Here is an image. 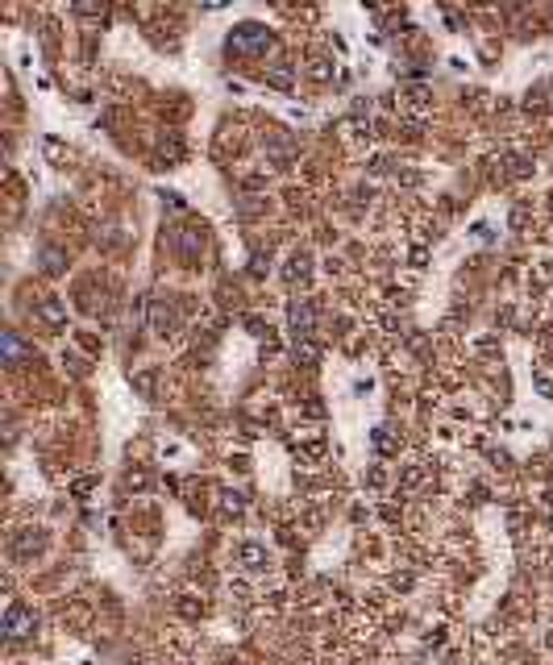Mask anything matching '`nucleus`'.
<instances>
[{
    "mask_svg": "<svg viewBox=\"0 0 553 665\" xmlns=\"http://www.w3.org/2000/svg\"><path fill=\"white\" fill-rule=\"evenodd\" d=\"M270 46H275V38H270V29L258 25V21H245L229 34V54H238V59H258V54H266Z\"/></svg>",
    "mask_w": 553,
    "mask_h": 665,
    "instance_id": "nucleus-1",
    "label": "nucleus"
},
{
    "mask_svg": "<svg viewBox=\"0 0 553 665\" xmlns=\"http://www.w3.org/2000/svg\"><path fill=\"white\" fill-rule=\"evenodd\" d=\"M34 628H38V616L25 603H9L4 607V624H0L4 641H25V636H34Z\"/></svg>",
    "mask_w": 553,
    "mask_h": 665,
    "instance_id": "nucleus-2",
    "label": "nucleus"
},
{
    "mask_svg": "<svg viewBox=\"0 0 553 665\" xmlns=\"http://www.w3.org/2000/svg\"><path fill=\"white\" fill-rule=\"evenodd\" d=\"M50 545V532L46 528H21L17 537H13V557L17 562H34V557H42Z\"/></svg>",
    "mask_w": 553,
    "mask_h": 665,
    "instance_id": "nucleus-3",
    "label": "nucleus"
},
{
    "mask_svg": "<svg viewBox=\"0 0 553 665\" xmlns=\"http://www.w3.org/2000/svg\"><path fill=\"white\" fill-rule=\"evenodd\" d=\"M238 566L245 574H266L270 570V553H266V545H258V541H241L238 545Z\"/></svg>",
    "mask_w": 553,
    "mask_h": 665,
    "instance_id": "nucleus-4",
    "label": "nucleus"
},
{
    "mask_svg": "<svg viewBox=\"0 0 553 665\" xmlns=\"http://www.w3.org/2000/svg\"><path fill=\"white\" fill-rule=\"evenodd\" d=\"M313 325H316V312L308 300H295L291 304V341H308L313 337Z\"/></svg>",
    "mask_w": 553,
    "mask_h": 665,
    "instance_id": "nucleus-5",
    "label": "nucleus"
},
{
    "mask_svg": "<svg viewBox=\"0 0 553 665\" xmlns=\"http://www.w3.org/2000/svg\"><path fill=\"white\" fill-rule=\"evenodd\" d=\"M34 316H38L46 329H63V325H67V304H63L59 295H46V300H38Z\"/></svg>",
    "mask_w": 553,
    "mask_h": 665,
    "instance_id": "nucleus-6",
    "label": "nucleus"
},
{
    "mask_svg": "<svg viewBox=\"0 0 553 665\" xmlns=\"http://www.w3.org/2000/svg\"><path fill=\"white\" fill-rule=\"evenodd\" d=\"M283 275H288L291 287L308 283V275H313V254H308V250H295V254L288 258V270H283Z\"/></svg>",
    "mask_w": 553,
    "mask_h": 665,
    "instance_id": "nucleus-7",
    "label": "nucleus"
},
{
    "mask_svg": "<svg viewBox=\"0 0 553 665\" xmlns=\"http://www.w3.org/2000/svg\"><path fill=\"white\" fill-rule=\"evenodd\" d=\"M204 250V229H196V225H188V229H179V254L192 262L196 254Z\"/></svg>",
    "mask_w": 553,
    "mask_h": 665,
    "instance_id": "nucleus-8",
    "label": "nucleus"
},
{
    "mask_svg": "<svg viewBox=\"0 0 553 665\" xmlns=\"http://www.w3.org/2000/svg\"><path fill=\"white\" fill-rule=\"evenodd\" d=\"M150 329L158 332V337H171V329H175V308L171 304H154V312H150Z\"/></svg>",
    "mask_w": 553,
    "mask_h": 665,
    "instance_id": "nucleus-9",
    "label": "nucleus"
},
{
    "mask_svg": "<svg viewBox=\"0 0 553 665\" xmlns=\"http://www.w3.org/2000/svg\"><path fill=\"white\" fill-rule=\"evenodd\" d=\"M370 445L383 453V457H391V453H400V437H395L391 428H375V432H370Z\"/></svg>",
    "mask_w": 553,
    "mask_h": 665,
    "instance_id": "nucleus-10",
    "label": "nucleus"
},
{
    "mask_svg": "<svg viewBox=\"0 0 553 665\" xmlns=\"http://www.w3.org/2000/svg\"><path fill=\"white\" fill-rule=\"evenodd\" d=\"M38 258H42V270H46L50 279H54V275H63V270H67V254H63V250H54V245H46V250H42V254H38Z\"/></svg>",
    "mask_w": 553,
    "mask_h": 665,
    "instance_id": "nucleus-11",
    "label": "nucleus"
},
{
    "mask_svg": "<svg viewBox=\"0 0 553 665\" xmlns=\"http://www.w3.org/2000/svg\"><path fill=\"white\" fill-rule=\"evenodd\" d=\"M295 362H300V366H316V362H320V345H316L313 337H308V341H295Z\"/></svg>",
    "mask_w": 553,
    "mask_h": 665,
    "instance_id": "nucleus-12",
    "label": "nucleus"
},
{
    "mask_svg": "<svg viewBox=\"0 0 553 665\" xmlns=\"http://www.w3.org/2000/svg\"><path fill=\"white\" fill-rule=\"evenodd\" d=\"M425 478H429V466H408V470H404V478H400V491L408 495V491H416Z\"/></svg>",
    "mask_w": 553,
    "mask_h": 665,
    "instance_id": "nucleus-13",
    "label": "nucleus"
},
{
    "mask_svg": "<svg viewBox=\"0 0 553 665\" xmlns=\"http://www.w3.org/2000/svg\"><path fill=\"white\" fill-rule=\"evenodd\" d=\"M220 512L225 516H241L245 512V495L241 491H220Z\"/></svg>",
    "mask_w": 553,
    "mask_h": 665,
    "instance_id": "nucleus-14",
    "label": "nucleus"
},
{
    "mask_svg": "<svg viewBox=\"0 0 553 665\" xmlns=\"http://www.w3.org/2000/svg\"><path fill=\"white\" fill-rule=\"evenodd\" d=\"M154 379H158V370H142V375H133V387L142 391L146 400H154Z\"/></svg>",
    "mask_w": 553,
    "mask_h": 665,
    "instance_id": "nucleus-15",
    "label": "nucleus"
},
{
    "mask_svg": "<svg viewBox=\"0 0 553 665\" xmlns=\"http://www.w3.org/2000/svg\"><path fill=\"white\" fill-rule=\"evenodd\" d=\"M179 611L188 619H196V616H204V603H196V594H179V603H175Z\"/></svg>",
    "mask_w": 553,
    "mask_h": 665,
    "instance_id": "nucleus-16",
    "label": "nucleus"
},
{
    "mask_svg": "<svg viewBox=\"0 0 553 665\" xmlns=\"http://www.w3.org/2000/svg\"><path fill=\"white\" fill-rule=\"evenodd\" d=\"M17 357H21V341H17V332H4V362L17 366Z\"/></svg>",
    "mask_w": 553,
    "mask_h": 665,
    "instance_id": "nucleus-17",
    "label": "nucleus"
},
{
    "mask_svg": "<svg viewBox=\"0 0 553 665\" xmlns=\"http://www.w3.org/2000/svg\"><path fill=\"white\" fill-rule=\"evenodd\" d=\"M92 487H96V478H75V482H71V495H88Z\"/></svg>",
    "mask_w": 553,
    "mask_h": 665,
    "instance_id": "nucleus-18",
    "label": "nucleus"
},
{
    "mask_svg": "<svg viewBox=\"0 0 553 665\" xmlns=\"http://www.w3.org/2000/svg\"><path fill=\"white\" fill-rule=\"evenodd\" d=\"M391 587H395V591H408V587H412V574H395V578H391Z\"/></svg>",
    "mask_w": 553,
    "mask_h": 665,
    "instance_id": "nucleus-19",
    "label": "nucleus"
},
{
    "mask_svg": "<svg viewBox=\"0 0 553 665\" xmlns=\"http://www.w3.org/2000/svg\"><path fill=\"white\" fill-rule=\"evenodd\" d=\"M238 665H250V661H238Z\"/></svg>",
    "mask_w": 553,
    "mask_h": 665,
    "instance_id": "nucleus-20",
    "label": "nucleus"
}]
</instances>
